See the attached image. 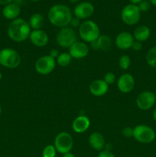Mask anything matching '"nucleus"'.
Returning <instances> with one entry per match:
<instances>
[{
  "mask_svg": "<svg viewBox=\"0 0 156 157\" xmlns=\"http://www.w3.org/2000/svg\"><path fill=\"white\" fill-rule=\"evenodd\" d=\"M48 19L53 25L59 28L67 27L70 25L72 12L70 8L65 5H54L49 9Z\"/></svg>",
  "mask_w": 156,
  "mask_h": 157,
  "instance_id": "obj_1",
  "label": "nucleus"
},
{
  "mask_svg": "<svg viewBox=\"0 0 156 157\" xmlns=\"http://www.w3.org/2000/svg\"><path fill=\"white\" fill-rule=\"evenodd\" d=\"M32 32L29 23L22 18L12 20L8 26V35L15 42H21L29 38Z\"/></svg>",
  "mask_w": 156,
  "mask_h": 157,
  "instance_id": "obj_2",
  "label": "nucleus"
},
{
  "mask_svg": "<svg viewBox=\"0 0 156 157\" xmlns=\"http://www.w3.org/2000/svg\"><path fill=\"white\" fill-rule=\"evenodd\" d=\"M79 35L86 42H93L100 35L99 26L93 21L86 20L80 25Z\"/></svg>",
  "mask_w": 156,
  "mask_h": 157,
  "instance_id": "obj_3",
  "label": "nucleus"
},
{
  "mask_svg": "<svg viewBox=\"0 0 156 157\" xmlns=\"http://www.w3.org/2000/svg\"><path fill=\"white\" fill-rule=\"evenodd\" d=\"M21 64V57L15 50L9 48L0 51V64L7 68L14 69Z\"/></svg>",
  "mask_w": 156,
  "mask_h": 157,
  "instance_id": "obj_4",
  "label": "nucleus"
},
{
  "mask_svg": "<svg viewBox=\"0 0 156 157\" xmlns=\"http://www.w3.org/2000/svg\"><path fill=\"white\" fill-rule=\"evenodd\" d=\"M133 137L142 144H151L155 140L156 134L151 127L140 124L133 129Z\"/></svg>",
  "mask_w": 156,
  "mask_h": 157,
  "instance_id": "obj_5",
  "label": "nucleus"
},
{
  "mask_svg": "<svg viewBox=\"0 0 156 157\" xmlns=\"http://www.w3.org/2000/svg\"><path fill=\"white\" fill-rule=\"evenodd\" d=\"M56 41L58 45L62 48H70L76 41H77V35L76 32L71 27L62 28L57 34Z\"/></svg>",
  "mask_w": 156,
  "mask_h": 157,
  "instance_id": "obj_6",
  "label": "nucleus"
},
{
  "mask_svg": "<svg viewBox=\"0 0 156 157\" xmlns=\"http://www.w3.org/2000/svg\"><path fill=\"white\" fill-rule=\"evenodd\" d=\"M121 18L123 22L128 25L137 24L141 18V11L137 5L128 4L122 9Z\"/></svg>",
  "mask_w": 156,
  "mask_h": 157,
  "instance_id": "obj_7",
  "label": "nucleus"
},
{
  "mask_svg": "<svg viewBox=\"0 0 156 157\" xmlns=\"http://www.w3.org/2000/svg\"><path fill=\"white\" fill-rule=\"evenodd\" d=\"M73 146V137L70 133L67 132H61L58 133L55 137L54 147L57 152L65 154L71 151Z\"/></svg>",
  "mask_w": 156,
  "mask_h": 157,
  "instance_id": "obj_8",
  "label": "nucleus"
},
{
  "mask_svg": "<svg viewBox=\"0 0 156 157\" xmlns=\"http://www.w3.org/2000/svg\"><path fill=\"white\" fill-rule=\"evenodd\" d=\"M56 61L50 55H44L38 58L35 62V70L38 74L47 75L51 73L55 68Z\"/></svg>",
  "mask_w": 156,
  "mask_h": 157,
  "instance_id": "obj_9",
  "label": "nucleus"
},
{
  "mask_svg": "<svg viewBox=\"0 0 156 157\" xmlns=\"http://www.w3.org/2000/svg\"><path fill=\"white\" fill-rule=\"evenodd\" d=\"M155 102V94L148 90L142 92L136 98V105L142 110H150L154 105Z\"/></svg>",
  "mask_w": 156,
  "mask_h": 157,
  "instance_id": "obj_10",
  "label": "nucleus"
},
{
  "mask_svg": "<svg viewBox=\"0 0 156 157\" xmlns=\"http://www.w3.org/2000/svg\"><path fill=\"white\" fill-rule=\"evenodd\" d=\"M75 17L79 19H87L90 18L94 12V7L93 5L88 2H84L76 5L74 8Z\"/></svg>",
  "mask_w": 156,
  "mask_h": 157,
  "instance_id": "obj_11",
  "label": "nucleus"
},
{
  "mask_svg": "<svg viewBox=\"0 0 156 157\" xmlns=\"http://www.w3.org/2000/svg\"><path fill=\"white\" fill-rule=\"evenodd\" d=\"M89 50V47L86 43L82 41H76L69 48V54L72 58L80 59L87 56Z\"/></svg>",
  "mask_w": 156,
  "mask_h": 157,
  "instance_id": "obj_12",
  "label": "nucleus"
},
{
  "mask_svg": "<svg viewBox=\"0 0 156 157\" xmlns=\"http://www.w3.org/2000/svg\"><path fill=\"white\" fill-rule=\"evenodd\" d=\"M119 90L122 93L127 94L131 92L135 87V79L130 74H124L121 75L117 81Z\"/></svg>",
  "mask_w": 156,
  "mask_h": 157,
  "instance_id": "obj_13",
  "label": "nucleus"
},
{
  "mask_svg": "<svg viewBox=\"0 0 156 157\" xmlns=\"http://www.w3.org/2000/svg\"><path fill=\"white\" fill-rule=\"evenodd\" d=\"M135 39L131 33L127 32H122L118 34L116 38V44L118 48L121 50H127L132 48Z\"/></svg>",
  "mask_w": 156,
  "mask_h": 157,
  "instance_id": "obj_14",
  "label": "nucleus"
},
{
  "mask_svg": "<svg viewBox=\"0 0 156 157\" xmlns=\"http://www.w3.org/2000/svg\"><path fill=\"white\" fill-rule=\"evenodd\" d=\"M29 38L31 42L37 47H44L48 43L49 41L48 35L44 31L41 29L32 31Z\"/></svg>",
  "mask_w": 156,
  "mask_h": 157,
  "instance_id": "obj_15",
  "label": "nucleus"
},
{
  "mask_svg": "<svg viewBox=\"0 0 156 157\" xmlns=\"http://www.w3.org/2000/svg\"><path fill=\"white\" fill-rule=\"evenodd\" d=\"M109 85L101 79H96L93 81L90 85V91L93 96L101 97L107 93Z\"/></svg>",
  "mask_w": 156,
  "mask_h": 157,
  "instance_id": "obj_16",
  "label": "nucleus"
},
{
  "mask_svg": "<svg viewBox=\"0 0 156 157\" xmlns=\"http://www.w3.org/2000/svg\"><path fill=\"white\" fill-rule=\"evenodd\" d=\"M90 126V121L87 116L80 115L73 121L72 128L73 131L77 133H82L87 131Z\"/></svg>",
  "mask_w": 156,
  "mask_h": 157,
  "instance_id": "obj_17",
  "label": "nucleus"
},
{
  "mask_svg": "<svg viewBox=\"0 0 156 157\" xmlns=\"http://www.w3.org/2000/svg\"><path fill=\"white\" fill-rule=\"evenodd\" d=\"M111 38L106 35H99V38L90 43V46L93 50L107 51L111 48Z\"/></svg>",
  "mask_w": 156,
  "mask_h": 157,
  "instance_id": "obj_18",
  "label": "nucleus"
},
{
  "mask_svg": "<svg viewBox=\"0 0 156 157\" xmlns=\"http://www.w3.org/2000/svg\"><path fill=\"white\" fill-rule=\"evenodd\" d=\"M21 12V8L17 3L12 2L5 6L2 9V14L6 18L9 20H15L18 18Z\"/></svg>",
  "mask_w": 156,
  "mask_h": 157,
  "instance_id": "obj_19",
  "label": "nucleus"
},
{
  "mask_svg": "<svg viewBox=\"0 0 156 157\" xmlns=\"http://www.w3.org/2000/svg\"><path fill=\"white\" fill-rule=\"evenodd\" d=\"M89 144L93 150L102 151L105 147V140L100 133L94 132L89 137Z\"/></svg>",
  "mask_w": 156,
  "mask_h": 157,
  "instance_id": "obj_20",
  "label": "nucleus"
},
{
  "mask_svg": "<svg viewBox=\"0 0 156 157\" xmlns=\"http://www.w3.org/2000/svg\"><path fill=\"white\" fill-rule=\"evenodd\" d=\"M150 35H151V30L146 25L138 26L133 32L134 39L140 42L147 41L149 38Z\"/></svg>",
  "mask_w": 156,
  "mask_h": 157,
  "instance_id": "obj_21",
  "label": "nucleus"
},
{
  "mask_svg": "<svg viewBox=\"0 0 156 157\" xmlns=\"http://www.w3.org/2000/svg\"><path fill=\"white\" fill-rule=\"evenodd\" d=\"M28 23L31 29L33 30H38L44 25V18L41 14L35 13L31 16Z\"/></svg>",
  "mask_w": 156,
  "mask_h": 157,
  "instance_id": "obj_22",
  "label": "nucleus"
},
{
  "mask_svg": "<svg viewBox=\"0 0 156 157\" xmlns=\"http://www.w3.org/2000/svg\"><path fill=\"white\" fill-rule=\"evenodd\" d=\"M145 59L151 67L156 68V45L148 50L145 56Z\"/></svg>",
  "mask_w": 156,
  "mask_h": 157,
  "instance_id": "obj_23",
  "label": "nucleus"
},
{
  "mask_svg": "<svg viewBox=\"0 0 156 157\" xmlns=\"http://www.w3.org/2000/svg\"><path fill=\"white\" fill-rule=\"evenodd\" d=\"M71 60L72 57L70 56V54L64 52V53H61L58 55V57L57 58V63L61 67H66L70 64Z\"/></svg>",
  "mask_w": 156,
  "mask_h": 157,
  "instance_id": "obj_24",
  "label": "nucleus"
},
{
  "mask_svg": "<svg viewBox=\"0 0 156 157\" xmlns=\"http://www.w3.org/2000/svg\"><path fill=\"white\" fill-rule=\"evenodd\" d=\"M56 149L54 146L47 145L44 147L42 152V157H55L56 156Z\"/></svg>",
  "mask_w": 156,
  "mask_h": 157,
  "instance_id": "obj_25",
  "label": "nucleus"
},
{
  "mask_svg": "<svg viewBox=\"0 0 156 157\" xmlns=\"http://www.w3.org/2000/svg\"><path fill=\"white\" fill-rule=\"evenodd\" d=\"M130 64H131V59L128 55H122L119 58V65L120 68L123 69V70H127L130 67Z\"/></svg>",
  "mask_w": 156,
  "mask_h": 157,
  "instance_id": "obj_26",
  "label": "nucleus"
},
{
  "mask_svg": "<svg viewBox=\"0 0 156 157\" xmlns=\"http://www.w3.org/2000/svg\"><path fill=\"white\" fill-rule=\"evenodd\" d=\"M103 81L106 83L107 84H112L116 81V75L113 72H107L104 76Z\"/></svg>",
  "mask_w": 156,
  "mask_h": 157,
  "instance_id": "obj_27",
  "label": "nucleus"
},
{
  "mask_svg": "<svg viewBox=\"0 0 156 157\" xmlns=\"http://www.w3.org/2000/svg\"><path fill=\"white\" fill-rule=\"evenodd\" d=\"M150 5L151 4H150L149 1H148V0H142V1L139 3L138 6H139V9H140L141 12H147V11L149 10Z\"/></svg>",
  "mask_w": 156,
  "mask_h": 157,
  "instance_id": "obj_28",
  "label": "nucleus"
},
{
  "mask_svg": "<svg viewBox=\"0 0 156 157\" xmlns=\"http://www.w3.org/2000/svg\"><path fill=\"white\" fill-rule=\"evenodd\" d=\"M122 133L125 137H132L133 136V129L130 127H125L122 130Z\"/></svg>",
  "mask_w": 156,
  "mask_h": 157,
  "instance_id": "obj_29",
  "label": "nucleus"
},
{
  "mask_svg": "<svg viewBox=\"0 0 156 157\" xmlns=\"http://www.w3.org/2000/svg\"><path fill=\"white\" fill-rule=\"evenodd\" d=\"M80 19H79L76 17H72L70 22V25L72 29H76V28L80 27Z\"/></svg>",
  "mask_w": 156,
  "mask_h": 157,
  "instance_id": "obj_30",
  "label": "nucleus"
},
{
  "mask_svg": "<svg viewBox=\"0 0 156 157\" xmlns=\"http://www.w3.org/2000/svg\"><path fill=\"white\" fill-rule=\"evenodd\" d=\"M97 157H116L113 153H112L110 150H102L99 152Z\"/></svg>",
  "mask_w": 156,
  "mask_h": 157,
  "instance_id": "obj_31",
  "label": "nucleus"
},
{
  "mask_svg": "<svg viewBox=\"0 0 156 157\" xmlns=\"http://www.w3.org/2000/svg\"><path fill=\"white\" fill-rule=\"evenodd\" d=\"M132 48L135 51H140L142 48V42L138 41H134L132 45Z\"/></svg>",
  "mask_w": 156,
  "mask_h": 157,
  "instance_id": "obj_32",
  "label": "nucleus"
},
{
  "mask_svg": "<svg viewBox=\"0 0 156 157\" xmlns=\"http://www.w3.org/2000/svg\"><path fill=\"white\" fill-rule=\"evenodd\" d=\"M59 52H58V50H56V49H52L51 51L50 52V56L51 57V58H53L54 59L55 58H58V55H59Z\"/></svg>",
  "mask_w": 156,
  "mask_h": 157,
  "instance_id": "obj_33",
  "label": "nucleus"
},
{
  "mask_svg": "<svg viewBox=\"0 0 156 157\" xmlns=\"http://www.w3.org/2000/svg\"><path fill=\"white\" fill-rule=\"evenodd\" d=\"M12 2H13V0H0V5L6 6V5H9L10 3H12Z\"/></svg>",
  "mask_w": 156,
  "mask_h": 157,
  "instance_id": "obj_34",
  "label": "nucleus"
},
{
  "mask_svg": "<svg viewBox=\"0 0 156 157\" xmlns=\"http://www.w3.org/2000/svg\"><path fill=\"white\" fill-rule=\"evenodd\" d=\"M62 157H75V156L73 154V153H71L70 152V153H65V154H63Z\"/></svg>",
  "mask_w": 156,
  "mask_h": 157,
  "instance_id": "obj_35",
  "label": "nucleus"
},
{
  "mask_svg": "<svg viewBox=\"0 0 156 157\" xmlns=\"http://www.w3.org/2000/svg\"><path fill=\"white\" fill-rule=\"evenodd\" d=\"M130 2H132V4H134V5H139L142 0H129Z\"/></svg>",
  "mask_w": 156,
  "mask_h": 157,
  "instance_id": "obj_36",
  "label": "nucleus"
},
{
  "mask_svg": "<svg viewBox=\"0 0 156 157\" xmlns=\"http://www.w3.org/2000/svg\"><path fill=\"white\" fill-rule=\"evenodd\" d=\"M152 117H153V120H154V121L156 122V108L154 109V111H153V113H152Z\"/></svg>",
  "mask_w": 156,
  "mask_h": 157,
  "instance_id": "obj_37",
  "label": "nucleus"
},
{
  "mask_svg": "<svg viewBox=\"0 0 156 157\" xmlns=\"http://www.w3.org/2000/svg\"><path fill=\"white\" fill-rule=\"evenodd\" d=\"M150 4L153 5V6H156V0H148Z\"/></svg>",
  "mask_w": 156,
  "mask_h": 157,
  "instance_id": "obj_38",
  "label": "nucleus"
},
{
  "mask_svg": "<svg viewBox=\"0 0 156 157\" xmlns=\"http://www.w3.org/2000/svg\"><path fill=\"white\" fill-rule=\"evenodd\" d=\"M69 1H70V2H72V3H76V2H77L79 0H69Z\"/></svg>",
  "mask_w": 156,
  "mask_h": 157,
  "instance_id": "obj_39",
  "label": "nucleus"
},
{
  "mask_svg": "<svg viewBox=\"0 0 156 157\" xmlns=\"http://www.w3.org/2000/svg\"><path fill=\"white\" fill-rule=\"evenodd\" d=\"M2 74H1V72H0V81H1V80H2Z\"/></svg>",
  "mask_w": 156,
  "mask_h": 157,
  "instance_id": "obj_40",
  "label": "nucleus"
},
{
  "mask_svg": "<svg viewBox=\"0 0 156 157\" xmlns=\"http://www.w3.org/2000/svg\"><path fill=\"white\" fill-rule=\"evenodd\" d=\"M31 1H32V2H38V1H40V0H31Z\"/></svg>",
  "mask_w": 156,
  "mask_h": 157,
  "instance_id": "obj_41",
  "label": "nucleus"
},
{
  "mask_svg": "<svg viewBox=\"0 0 156 157\" xmlns=\"http://www.w3.org/2000/svg\"><path fill=\"white\" fill-rule=\"evenodd\" d=\"M1 112H2V109H1V106H0V114H1Z\"/></svg>",
  "mask_w": 156,
  "mask_h": 157,
  "instance_id": "obj_42",
  "label": "nucleus"
},
{
  "mask_svg": "<svg viewBox=\"0 0 156 157\" xmlns=\"http://www.w3.org/2000/svg\"><path fill=\"white\" fill-rule=\"evenodd\" d=\"M155 97H156V94H155Z\"/></svg>",
  "mask_w": 156,
  "mask_h": 157,
  "instance_id": "obj_43",
  "label": "nucleus"
}]
</instances>
